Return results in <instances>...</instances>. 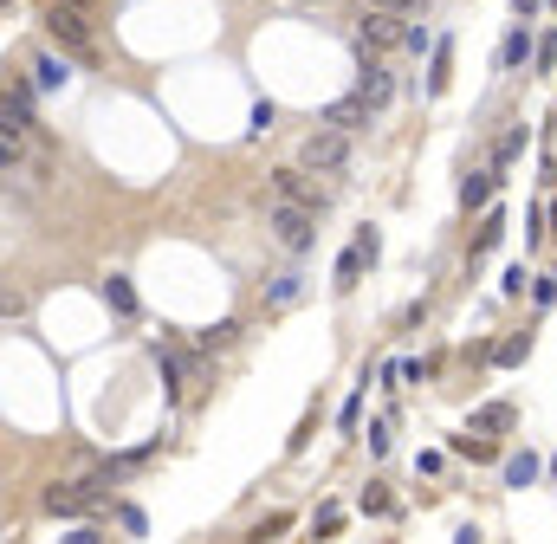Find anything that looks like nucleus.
<instances>
[{
	"label": "nucleus",
	"instance_id": "1",
	"mask_svg": "<svg viewBox=\"0 0 557 544\" xmlns=\"http://www.w3.org/2000/svg\"><path fill=\"white\" fill-rule=\"evenodd\" d=\"M266 227H273V240L285 253H305L311 240H318V208H305V201H273V208H266Z\"/></svg>",
	"mask_w": 557,
	"mask_h": 544
},
{
	"label": "nucleus",
	"instance_id": "2",
	"mask_svg": "<svg viewBox=\"0 0 557 544\" xmlns=\"http://www.w3.org/2000/svg\"><path fill=\"white\" fill-rule=\"evenodd\" d=\"M298 162H305L311 175H344L350 169V130H337V124L311 130L305 149H298Z\"/></svg>",
	"mask_w": 557,
	"mask_h": 544
},
{
	"label": "nucleus",
	"instance_id": "3",
	"mask_svg": "<svg viewBox=\"0 0 557 544\" xmlns=\"http://www.w3.org/2000/svg\"><path fill=\"white\" fill-rule=\"evenodd\" d=\"M46 33L72 52H91V20L72 7V0H46Z\"/></svg>",
	"mask_w": 557,
	"mask_h": 544
},
{
	"label": "nucleus",
	"instance_id": "4",
	"mask_svg": "<svg viewBox=\"0 0 557 544\" xmlns=\"http://www.w3.org/2000/svg\"><path fill=\"white\" fill-rule=\"evenodd\" d=\"M0 130H7L13 143H26V130H33V85H26V78L0 85Z\"/></svg>",
	"mask_w": 557,
	"mask_h": 544
},
{
	"label": "nucleus",
	"instance_id": "5",
	"mask_svg": "<svg viewBox=\"0 0 557 544\" xmlns=\"http://www.w3.org/2000/svg\"><path fill=\"white\" fill-rule=\"evenodd\" d=\"M402 13H383V7H370L363 13V26H357V39H363V52H389V46H402Z\"/></svg>",
	"mask_w": 557,
	"mask_h": 544
},
{
	"label": "nucleus",
	"instance_id": "6",
	"mask_svg": "<svg viewBox=\"0 0 557 544\" xmlns=\"http://www.w3.org/2000/svg\"><path fill=\"white\" fill-rule=\"evenodd\" d=\"M273 188H279L285 201H305V208H324V201H331V188H324V182H311V169H305V162H298V169H279V175H273Z\"/></svg>",
	"mask_w": 557,
	"mask_h": 544
},
{
	"label": "nucleus",
	"instance_id": "7",
	"mask_svg": "<svg viewBox=\"0 0 557 544\" xmlns=\"http://www.w3.org/2000/svg\"><path fill=\"white\" fill-rule=\"evenodd\" d=\"M357 91L370 98V111H383V104H389V91H396V78H389V65L376 59V52L363 59V72H357Z\"/></svg>",
	"mask_w": 557,
	"mask_h": 544
},
{
	"label": "nucleus",
	"instance_id": "8",
	"mask_svg": "<svg viewBox=\"0 0 557 544\" xmlns=\"http://www.w3.org/2000/svg\"><path fill=\"white\" fill-rule=\"evenodd\" d=\"M370 260H376V234L363 227V234L350 240V253L337 260V285H357V279H363V266H370Z\"/></svg>",
	"mask_w": 557,
	"mask_h": 544
},
{
	"label": "nucleus",
	"instance_id": "9",
	"mask_svg": "<svg viewBox=\"0 0 557 544\" xmlns=\"http://www.w3.org/2000/svg\"><path fill=\"white\" fill-rule=\"evenodd\" d=\"M370 117H376V111H370V98H363V91H350L344 104H331V111H324V124H337V130H350V136H357L363 124H370Z\"/></svg>",
	"mask_w": 557,
	"mask_h": 544
},
{
	"label": "nucleus",
	"instance_id": "10",
	"mask_svg": "<svg viewBox=\"0 0 557 544\" xmlns=\"http://www.w3.org/2000/svg\"><path fill=\"white\" fill-rule=\"evenodd\" d=\"M104 305H111L117 318H137V292H130L124 272H111V279H104Z\"/></svg>",
	"mask_w": 557,
	"mask_h": 544
},
{
	"label": "nucleus",
	"instance_id": "11",
	"mask_svg": "<svg viewBox=\"0 0 557 544\" xmlns=\"http://www.w3.org/2000/svg\"><path fill=\"white\" fill-rule=\"evenodd\" d=\"M65 78H72V65H65V59H52V52H46V59H33V85L39 91H59Z\"/></svg>",
	"mask_w": 557,
	"mask_h": 544
},
{
	"label": "nucleus",
	"instance_id": "12",
	"mask_svg": "<svg viewBox=\"0 0 557 544\" xmlns=\"http://www.w3.org/2000/svg\"><path fill=\"white\" fill-rule=\"evenodd\" d=\"M506 480H512V486H532V480H538V460H532V454H512V460H506Z\"/></svg>",
	"mask_w": 557,
	"mask_h": 544
},
{
	"label": "nucleus",
	"instance_id": "13",
	"mask_svg": "<svg viewBox=\"0 0 557 544\" xmlns=\"http://www.w3.org/2000/svg\"><path fill=\"white\" fill-rule=\"evenodd\" d=\"M525 52H532V39H525V33H512V39H506V52H499V65H506V72H519V65H525Z\"/></svg>",
	"mask_w": 557,
	"mask_h": 544
},
{
	"label": "nucleus",
	"instance_id": "14",
	"mask_svg": "<svg viewBox=\"0 0 557 544\" xmlns=\"http://www.w3.org/2000/svg\"><path fill=\"white\" fill-rule=\"evenodd\" d=\"M0 318H26V292L20 285H0Z\"/></svg>",
	"mask_w": 557,
	"mask_h": 544
},
{
	"label": "nucleus",
	"instance_id": "15",
	"mask_svg": "<svg viewBox=\"0 0 557 544\" xmlns=\"http://www.w3.org/2000/svg\"><path fill=\"white\" fill-rule=\"evenodd\" d=\"M7 169H20V143H13V136L0 130V175H7Z\"/></svg>",
	"mask_w": 557,
	"mask_h": 544
},
{
	"label": "nucleus",
	"instance_id": "16",
	"mask_svg": "<svg viewBox=\"0 0 557 544\" xmlns=\"http://www.w3.org/2000/svg\"><path fill=\"white\" fill-rule=\"evenodd\" d=\"M486 195H493V175H473V182H467V208H480Z\"/></svg>",
	"mask_w": 557,
	"mask_h": 544
},
{
	"label": "nucleus",
	"instance_id": "17",
	"mask_svg": "<svg viewBox=\"0 0 557 544\" xmlns=\"http://www.w3.org/2000/svg\"><path fill=\"white\" fill-rule=\"evenodd\" d=\"M292 292H298V272H279V279H273V298L285 305V298H292Z\"/></svg>",
	"mask_w": 557,
	"mask_h": 544
},
{
	"label": "nucleus",
	"instance_id": "18",
	"mask_svg": "<svg viewBox=\"0 0 557 544\" xmlns=\"http://www.w3.org/2000/svg\"><path fill=\"white\" fill-rule=\"evenodd\" d=\"M370 7H383V13H402V20H409V13H415V0H370Z\"/></svg>",
	"mask_w": 557,
	"mask_h": 544
},
{
	"label": "nucleus",
	"instance_id": "19",
	"mask_svg": "<svg viewBox=\"0 0 557 544\" xmlns=\"http://www.w3.org/2000/svg\"><path fill=\"white\" fill-rule=\"evenodd\" d=\"M0 7H7V0H0Z\"/></svg>",
	"mask_w": 557,
	"mask_h": 544
}]
</instances>
